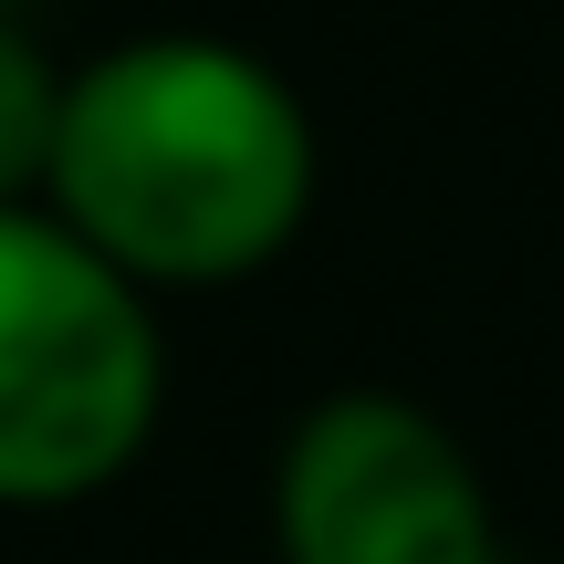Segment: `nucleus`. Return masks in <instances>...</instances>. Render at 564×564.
Instances as JSON below:
<instances>
[{"mask_svg":"<svg viewBox=\"0 0 564 564\" xmlns=\"http://www.w3.org/2000/svg\"><path fill=\"white\" fill-rule=\"evenodd\" d=\"M167 345L147 282L32 199H0V512L126 481L158 440Z\"/></svg>","mask_w":564,"mask_h":564,"instance_id":"2","label":"nucleus"},{"mask_svg":"<svg viewBox=\"0 0 564 564\" xmlns=\"http://www.w3.org/2000/svg\"><path fill=\"white\" fill-rule=\"evenodd\" d=\"M272 544L282 564H502L481 460L387 387H345L282 440Z\"/></svg>","mask_w":564,"mask_h":564,"instance_id":"3","label":"nucleus"},{"mask_svg":"<svg viewBox=\"0 0 564 564\" xmlns=\"http://www.w3.org/2000/svg\"><path fill=\"white\" fill-rule=\"evenodd\" d=\"M53 116H63V74L32 53L21 21H0V199H32V188H42Z\"/></svg>","mask_w":564,"mask_h":564,"instance_id":"4","label":"nucleus"},{"mask_svg":"<svg viewBox=\"0 0 564 564\" xmlns=\"http://www.w3.org/2000/svg\"><path fill=\"white\" fill-rule=\"evenodd\" d=\"M42 188L126 282H241L314 209V116L241 42L147 32L63 74Z\"/></svg>","mask_w":564,"mask_h":564,"instance_id":"1","label":"nucleus"}]
</instances>
